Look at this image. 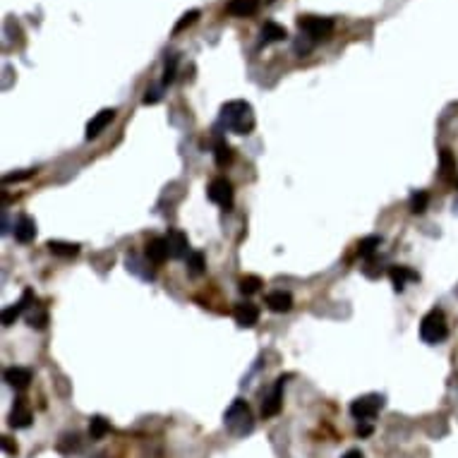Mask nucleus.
I'll use <instances>...</instances> for the list:
<instances>
[{"instance_id": "f257e3e1", "label": "nucleus", "mask_w": 458, "mask_h": 458, "mask_svg": "<svg viewBox=\"0 0 458 458\" xmlns=\"http://www.w3.org/2000/svg\"><path fill=\"white\" fill-rule=\"evenodd\" d=\"M221 125L235 135H250L255 130V113L248 101H228L221 106Z\"/></svg>"}, {"instance_id": "f03ea898", "label": "nucleus", "mask_w": 458, "mask_h": 458, "mask_svg": "<svg viewBox=\"0 0 458 458\" xmlns=\"http://www.w3.org/2000/svg\"><path fill=\"white\" fill-rule=\"evenodd\" d=\"M226 427H228L230 432H233L235 437H245L252 432L255 427V420H252V412H250V406L245 404L243 399H235L230 408L226 410V417H223Z\"/></svg>"}, {"instance_id": "7ed1b4c3", "label": "nucleus", "mask_w": 458, "mask_h": 458, "mask_svg": "<svg viewBox=\"0 0 458 458\" xmlns=\"http://www.w3.org/2000/svg\"><path fill=\"white\" fill-rule=\"evenodd\" d=\"M449 336V326H446V317L441 310H430L420 321V339L425 344L435 346Z\"/></svg>"}, {"instance_id": "20e7f679", "label": "nucleus", "mask_w": 458, "mask_h": 458, "mask_svg": "<svg viewBox=\"0 0 458 458\" xmlns=\"http://www.w3.org/2000/svg\"><path fill=\"white\" fill-rule=\"evenodd\" d=\"M298 27H300V32H303L305 37L310 39L312 43H315V41H321V39H326L331 32H334V19L315 17V14H305V17L298 19Z\"/></svg>"}, {"instance_id": "39448f33", "label": "nucleus", "mask_w": 458, "mask_h": 458, "mask_svg": "<svg viewBox=\"0 0 458 458\" xmlns=\"http://www.w3.org/2000/svg\"><path fill=\"white\" fill-rule=\"evenodd\" d=\"M381 408H384V396L367 394V396H360V399H355L353 404H350V415H353L355 420H360V422H367V420H372V417H375Z\"/></svg>"}, {"instance_id": "423d86ee", "label": "nucleus", "mask_w": 458, "mask_h": 458, "mask_svg": "<svg viewBox=\"0 0 458 458\" xmlns=\"http://www.w3.org/2000/svg\"><path fill=\"white\" fill-rule=\"evenodd\" d=\"M206 197L211 199L214 204H219L221 209H233V202H235V192H233V185H230V180L226 178H214L209 183V188H206Z\"/></svg>"}, {"instance_id": "0eeeda50", "label": "nucleus", "mask_w": 458, "mask_h": 458, "mask_svg": "<svg viewBox=\"0 0 458 458\" xmlns=\"http://www.w3.org/2000/svg\"><path fill=\"white\" fill-rule=\"evenodd\" d=\"M166 243H168V255L170 259H183V257L190 255V243H188V235L183 230H168L166 235Z\"/></svg>"}, {"instance_id": "6e6552de", "label": "nucleus", "mask_w": 458, "mask_h": 458, "mask_svg": "<svg viewBox=\"0 0 458 458\" xmlns=\"http://www.w3.org/2000/svg\"><path fill=\"white\" fill-rule=\"evenodd\" d=\"M233 317H235V321H238V326L252 329L257 321H259V307L255 303H240V305H235Z\"/></svg>"}, {"instance_id": "1a4fd4ad", "label": "nucleus", "mask_w": 458, "mask_h": 458, "mask_svg": "<svg viewBox=\"0 0 458 458\" xmlns=\"http://www.w3.org/2000/svg\"><path fill=\"white\" fill-rule=\"evenodd\" d=\"M113 118H115V110H113V108H103V110H99V113L94 115V118L87 123V139L99 137V135H101L103 130L108 128L110 120H113Z\"/></svg>"}, {"instance_id": "9d476101", "label": "nucleus", "mask_w": 458, "mask_h": 458, "mask_svg": "<svg viewBox=\"0 0 458 458\" xmlns=\"http://www.w3.org/2000/svg\"><path fill=\"white\" fill-rule=\"evenodd\" d=\"M34 235H37V223H34L32 216L22 214L17 219V223H14V238H17V243H32Z\"/></svg>"}, {"instance_id": "9b49d317", "label": "nucleus", "mask_w": 458, "mask_h": 458, "mask_svg": "<svg viewBox=\"0 0 458 458\" xmlns=\"http://www.w3.org/2000/svg\"><path fill=\"white\" fill-rule=\"evenodd\" d=\"M281 396H283V377H279V379H276L274 391H271V396L264 401V406H261V415H264V417L279 415V410H281Z\"/></svg>"}, {"instance_id": "f8f14e48", "label": "nucleus", "mask_w": 458, "mask_h": 458, "mask_svg": "<svg viewBox=\"0 0 458 458\" xmlns=\"http://www.w3.org/2000/svg\"><path fill=\"white\" fill-rule=\"evenodd\" d=\"M144 255H147V259L154 261V264H163V261L170 257L166 238H152V240H149L147 248H144Z\"/></svg>"}, {"instance_id": "ddd939ff", "label": "nucleus", "mask_w": 458, "mask_h": 458, "mask_svg": "<svg viewBox=\"0 0 458 458\" xmlns=\"http://www.w3.org/2000/svg\"><path fill=\"white\" fill-rule=\"evenodd\" d=\"M3 377L12 389H27L29 381H32V372L27 367H8Z\"/></svg>"}, {"instance_id": "4468645a", "label": "nucleus", "mask_w": 458, "mask_h": 458, "mask_svg": "<svg viewBox=\"0 0 458 458\" xmlns=\"http://www.w3.org/2000/svg\"><path fill=\"white\" fill-rule=\"evenodd\" d=\"M389 276H391V281H394V290H396V293H401V290L406 288L408 281H417V279H420V276H417V271H412L410 266H391Z\"/></svg>"}, {"instance_id": "2eb2a0df", "label": "nucleus", "mask_w": 458, "mask_h": 458, "mask_svg": "<svg viewBox=\"0 0 458 458\" xmlns=\"http://www.w3.org/2000/svg\"><path fill=\"white\" fill-rule=\"evenodd\" d=\"M257 10H259V0H230L226 5V12L233 17H252Z\"/></svg>"}, {"instance_id": "dca6fc26", "label": "nucleus", "mask_w": 458, "mask_h": 458, "mask_svg": "<svg viewBox=\"0 0 458 458\" xmlns=\"http://www.w3.org/2000/svg\"><path fill=\"white\" fill-rule=\"evenodd\" d=\"M10 425L12 427H29L32 425V410L24 404V399H17L10 410Z\"/></svg>"}, {"instance_id": "f3484780", "label": "nucleus", "mask_w": 458, "mask_h": 458, "mask_svg": "<svg viewBox=\"0 0 458 458\" xmlns=\"http://www.w3.org/2000/svg\"><path fill=\"white\" fill-rule=\"evenodd\" d=\"M266 307L271 312H288L293 307V295L286 293V290H271L266 295Z\"/></svg>"}, {"instance_id": "a211bd4d", "label": "nucleus", "mask_w": 458, "mask_h": 458, "mask_svg": "<svg viewBox=\"0 0 458 458\" xmlns=\"http://www.w3.org/2000/svg\"><path fill=\"white\" fill-rule=\"evenodd\" d=\"M286 39H288V32H286V27H281V24L266 22L264 27H261V41L264 43H279V41H286Z\"/></svg>"}, {"instance_id": "6ab92c4d", "label": "nucleus", "mask_w": 458, "mask_h": 458, "mask_svg": "<svg viewBox=\"0 0 458 458\" xmlns=\"http://www.w3.org/2000/svg\"><path fill=\"white\" fill-rule=\"evenodd\" d=\"M214 161L219 168H226V166L233 163V149H230V144L226 142V139H216L214 144Z\"/></svg>"}, {"instance_id": "aec40b11", "label": "nucleus", "mask_w": 458, "mask_h": 458, "mask_svg": "<svg viewBox=\"0 0 458 458\" xmlns=\"http://www.w3.org/2000/svg\"><path fill=\"white\" fill-rule=\"evenodd\" d=\"M439 170H441V178L451 180L456 175V156L451 149H441L439 154Z\"/></svg>"}, {"instance_id": "412c9836", "label": "nucleus", "mask_w": 458, "mask_h": 458, "mask_svg": "<svg viewBox=\"0 0 458 458\" xmlns=\"http://www.w3.org/2000/svg\"><path fill=\"white\" fill-rule=\"evenodd\" d=\"M48 252L58 255V257H74L79 255V245L74 243H63V240H48Z\"/></svg>"}, {"instance_id": "4be33fe9", "label": "nucleus", "mask_w": 458, "mask_h": 458, "mask_svg": "<svg viewBox=\"0 0 458 458\" xmlns=\"http://www.w3.org/2000/svg\"><path fill=\"white\" fill-rule=\"evenodd\" d=\"M379 245H381L379 235H367V238H362L360 243H357V255L365 257V259H370V257L379 250Z\"/></svg>"}, {"instance_id": "5701e85b", "label": "nucleus", "mask_w": 458, "mask_h": 458, "mask_svg": "<svg viewBox=\"0 0 458 458\" xmlns=\"http://www.w3.org/2000/svg\"><path fill=\"white\" fill-rule=\"evenodd\" d=\"M204 269H206V259H204V255L199 252V250H195V252H190L188 255V271L192 276H202L204 274Z\"/></svg>"}, {"instance_id": "b1692460", "label": "nucleus", "mask_w": 458, "mask_h": 458, "mask_svg": "<svg viewBox=\"0 0 458 458\" xmlns=\"http://www.w3.org/2000/svg\"><path fill=\"white\" fill-rule=\"evenodd\" d=\"M261 286H264V283H261L259 276H252V274L243 276V279H240V293H243V295H255V293H259V290H261Z\"/></svg>"}, {"instance_id": "393cba45", "label": "nucleus", "mask_w": 458, "mask_h": 458, "mask_svg": "<svg viewBox=\"0 0 458 458\" xmlns=\"http://www.w3.org/2000/svg\"><path fill=\"white\" fill-rule=\"evenodd\" d=\"M108 422L103 420L101 415H97V417H92V422H89V437L92 439H103L106 435H108Z\"/></svg>"}, {"instance_id": "a878e982", "label": "nucleus", "mask_w": 458, "mask_h": 458, "mask_svg": "<svg viewBox=\"0 0 458 458\" xmlns=\"http://www.w3.org/2000/svg\"><path fill=\"white\" fill-rule=\"evenodd\" d=\"M427 204H430V195L422 192V190L410 197V211H412V214H425Z\"/></svg>"}, {"instance_id": "bb28decb", "label": "nucleus", "mask_w": 458, "mask_h": 458, "mask_svg": "<svg viewBox=\"0 0 458 458\" xmlns=\"http://www.w3.org/2000/svg\"><path fill=\"white\" fill-rule=\"evenodd\" d=\"M22 312H24L22 300H19V303H14V305H10V307H5V310H3V324H5V326H12L14 319H17V317L22 315Z\"/></svg>"}, {"instance_id": "cd10ccee", "label": "nucleus", "mask_w": 458, "mask_h": 458, "mask_svg": "<svg viewBox=\"0 0 458 458\" xmlns=\"http://www.w3.org/2000/svg\"><path fill=\"white\" fill-rule=\"evenodd\" d=\"M197 17H199V10H190V12H185L183 17H180V22L175 24V29H173V32H175V34H180V32H183V29H188L190 24H195V22H197Z\"/></svg>"}, {"instance_id": "c85d7f7f", "label": "nucleus", "mask_w": 458, "mask_h": 458, "mask_svg": "<svg viewBox=\"0 0 458 458\" xmlns=\"http://www.w3.org/2000/svg\"><path fill=\"white\" fill-rule=\"evenodd\" d=\"M175 68H178V55H170V60H166L163 68V84H170L175 79Z\"/></svg>"}, {"instance_id": "c756f323", "label": "nucleus", "mask_w": 458, "mask_h": 458, "mask_svg": "<svg viewBox=\"0 0 458 458\" xmlns=\"http://www.w3.org/2000/svg\"><path fill=\"white\" fill-rule=\"evenodd\" d=\"M58 449L60 451H74V449H79V441H77V437H65V441H60L58 444Z\"/></svg>"}, {"instance_id": "7c9ffc66", "label": "nucleus", "mask_w": 458, "mask_h": 458, "mask_svg": "<svg viewBox=\"0 0 458 458\" xmlns=\"http://www.w3.org/2000/svg\"><path fill=\"white\" fill-rule=\"evenodd\" d=\"M37 173V170H27V173H10V175H5L3 178V183H17V180H27V178H32V175Z\"/></svg>"}, {"instance_id": "2f4dec72", "label": "nucleus", "mask_w": 458, "mask_h": 458, "mask_svg": "<svg viewBox=\"0 0 458 458\" xmlns=\"http://www.w3.org/2000/svg\"><path fill=\"white\" fill-rule=\"evenodd\" d=\"M159 99H161V92H159V89H149L147 97H144V103H147V106H149V103H156V101H159Z\"/></svg>"}, {"instance_id": "473e14b6", "label": "nucleus", "mask_w": 458, "mask_h": 458, "mask_svg": "<svg viewBox=\"0 0 458 458\" xmlns=\"http://www.w3.org/2000/svg\"><path fill=\"white\" fill-rule=\"evenodd\" d=\"M3 449L8 451V454H14V451H17V446H12V444H10L8 437H3Z\"/></svg>"}, {"instance_id": "72a5a7b5", "label": "nucleus", "mask_w": 458, "mask_h": 458, "mask_svg": "<svg viewBox=\"0 0 458 458\" xmlns=\"http://www.w3.org/2000/svg\"><path fill=\"white\" fill-rule=\"evenodd\" d=\"M357 435H360V437L372 435V427H370V425H360V427H357Z\"/></svg>"}, {"instance_id": "f704fd0d", "label": "nucleus", "mask_w": 458, "mask_h": 458, "mask_svg": "<svg viewBox=\"0 0 458 458\" xmlns=\"http://www.w3.org/2000/svg\"><path fill=\"white\" fill-rule=\"evenodd\" d=\"M344 458H362V454H360V451H357V449H350Z\"/></svg>"}, {"instance_id": "c9c22d12", "label": "nucleus", "mask_w": 458, "mask_h": 458, "mask_svg": "<svg viewBox=\"0 0 458 458\" xmlns=\"http://www.w3.org/2000/svg\"><path fill=\"white\" fill-rule=\"evenodd\" d=\"M456 188H458V180H456Z\"/></svg>"}, {"instance_id": "e433bc0d", "label": "nucleus", "mask_w": 458, "mask_h": 458, "mask_svg": "<svg viewBox=\"0 0 458 458\" xmlns=\"http://www.w3.org/2000/svg\"><path fill=\"white\" fill-rule=\"evenodd\" d=\"M99 458H103V456H99Z\"/></svg>"}]
</instances>
